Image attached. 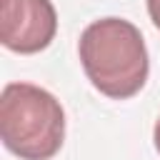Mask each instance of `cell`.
<instances>
[{"instance_id": "4", "label": "cell", "mask_w": 160, "mask_h": 160, "mask_svg": "<svg viewBox=\"0 0 160 160\" xmlns=\"http://www.w3.org/2000/svg\"><path fill=\"white\" fill-rule=\"evenodd\" d=\"M148 15H150L152 25L160 30V0H148Z\"/></svg>"}, {"instance_id": "1", "label": "cell", "mask_w": 160, "mask_h": 160, "mask_svg": "<svg viewBox=\"0 0 160 160\" xmlns=\"http://www.w3.org/2000/svg\"><path fill=\"white\" fill-rule=\"evenodd\" d=\"M78 55L88 80L105 98L128 100L145 88L150 72L148 48L130 20H92L80 35Z\"/></svg>"}, {"instance_id": "2", "label": "cell", "mask_w": 160, "mask_h": 160, "mask_svg": "<svg viewBox=\"0 0 160 160\" xmlns=\"http://www.w3.org/2000/svg\"><path fill=\"white\" fill-rule=\"evenodd\" d=\"M0 138L20 160H50L65 140L60 100L32 82H8L0 92Z\"/></svg>"}, {"instance_id": "3", "label": "cell", "mask_w": 160, "mask_h": 160, "mask_svg": "<svg viewBox=\"0 0 160 160\" xmlns=\"http://www.w3.org/2000/svg\"><path fill=\"white\" fill-rule=\"evenodd\" d=\"M58 32V12L50 0H0L2 48L32 55L45 50Z\"/></svg>"}, {"instance_id": "5", "label": "cell", "mask_w": 160, "mask_h": 160, "mask_svg": "<svg viewBox=\"0 0 160 160\" xmlns=\"http://www.w3.org/2000/svg\"><path fill=\"white\" fill-rule=\"evenodd\" d=\"M152 140H155V150L160 152V118H158V122H155V130H152Z\"/></svg>"}]
</instances>
